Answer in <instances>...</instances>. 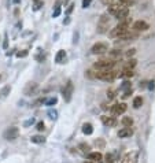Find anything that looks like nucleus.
<instances>
[{
	"instance_id": "obj_1",
	"label": "nucleus",
	"mask_w": 155,
	"mask_h": 163,
	"mask_svg": "<svg viewBox=\"0 0 155 163\" xmlns=\"http://www.w3.org/2000/svg\"><path fill=\"white\" fill-rule=\"evenodd\" d=\"M129 24H131V18H125V19H122V21H119V24L117 25L114 29L110 30L108 36H110L111 39H115V37L121 36L124 32H126V30L129 29Z\"/></svg>"
},
{
	"instance_id": "obj_2",
	"label": "nucleus",
	"mask_w": 155,
	"mask_h": 163,
	"mask_svg": "<svg viewBox=\"0 0 155 163\" xmlns=\"http://www.w3.org/2000/svg\"><path fill=\"white\" fill-rule=\"evenodd\" d=\"M114 65H115V62L113 59H102V60H98L93 67L96 70H110V69L114 67Z\"/></svg>"
},
{
	"instance_id": "obj_3",
	"label": "nucleus",
	"mask_w": 155,
	"mask_h": 163,
	"mask_svg": "<svg viewBox=\"0 0 155 163\" xmlns=\"http://www.w3.org/2000/svg\"><path fill=\"white\" fill-rule=\"evenodd\" d=\"M19 136V129L15 128V126H11V128H8L6 132L3 133V137L7 140V141H14L15 139H18Z\"/></svg>"
},
{
	"instance_id": "obj_4",
	"label": "nucleus",
	"mask_w": 155,
	"mask_h": 163,
	"mask_svg": "<svg viewBox=\"0 0 155 163\" xmlns=\"http://www.w3.org/2000/svg\"><path fill=\"white\" fill-rule=\"evenodd\" d=\"M73 91H74V86H73V82L72 81H67L65 85V88H63L62 91V95H63V99H65V101H70L72 100V95H73Z\"/></svg>"
},
{
	"instance_id": "obj_5",
	"label": "nucleus",
	"mask_w": 155,
	"mask_h": 163,
	"mask_svg": "<svg viewBox=\"0 0 155 163\" xmlns=\"http://www.w3.org/2000/svg\"><path fill=\"white\" fill-rule=\"evenodd\" d=\"M108 25H110V18L107 15H102L100 19H99V24H98V32L99 33H105L106 30L108 29Z\"/></svg>"
},
{
	"instance_id": "obj_6",
	"label": "nucleus",
	"mask_w": 155,
	"mask_h": 163,
	"mask_svg": "<svg viewBox=\"0 0 155 163\" xmlns=\"http://www.w3.org/2000/svg\"><path fill=\"white\" fill-rule=\"evenodd\" d=\"M91 51H92L93 55H102V53L107 52L108 48H107V44H105V43H98V44L93 45Z\"/></svg>"
},
{
	"instance_id": "obj_7",
	"label": "nucleus",
	"mask_w": 155,
	"mask_h": 163,
	"mask_svg": "<svg viewBox=\"0 0 155 163\" xmlns=\"http://www.w3.org/2000/svg\"><path fill=\"white\" fill-rule=\"evenodd\" d=\"M129 15V10L128 7H124V6H119L118 10H117L115 12H114V17L117 18V19H119V21H122V19H125V18H128Z\"/></svg>"
},
{
	"instance_id": "obj_8",
	"label": "nucleus",
	"mask_w": 155,
	"mask_h": 163,
	"mask_svg": "<svg viewBox=\"0 0 155 163\" xmlns=\"http://www.w3.org/2000/svg\"><path fill=\"white\" fill-rule=\"evenodd\" d=\"M139 160V154L137 152H128V154L124 155L121 163H137Z\"/></svg>"
},
{
	"instance_id": "obj_9",
	"label": "nucleus",
	"mask_w": 155,
	"mask_h": 163,
	"mask_svg": "<svg viewBox=\"0 0 155 163\" xmlns=\"http://www.w3.org/2000/svg\"><path fill=\"white\" fill-rule=\"evenodd\" d=\"M126 108H128V106H126L125 103H118V104H114V106L111 107V113H113L114 115H122L126 111Z\"/></svg>"
},
{
	"instance_id": "obj_10",
	"label": "nucleus",
	"mask_w": 155,
	"mask_h": 163,
	"mask_svg": "<svg viewBox=\"0 0 155 163\" xmlns=\"http://www.w3.org/2000/svg\"><path fill=\"white\" fill-rule=\"evenodd\" d=\"M37 89H39V85H37L36 82H29L26 86H25L24 93L26 96H32V95H34V93L37 92Z\"/></svg>"
},
{
	"instance_id": "obj_11",
	"label": "nucleus",
	"mask_w": 155,
	"mask_h": 163,
	"mask_svg": "<svg viewBox=\"0 0 155 163\" xmlns=\"http://www.w3.org/2000/svg\"><path fill=\"white\" fill-rule=\"evenodd\" d=\"M102 122L105 125L106 128H114L117 125V119L115 117H107V115H103L102 117Z\"/></svg>"
},
{
	"instance_id": "obj_12",
	"label": "nucleus",
	"mask_w": 155,
	"mask_h": 163,
	"mask_svg": "<svg viewBox=\"0 0 155 163\" xmlns=\"http://www.w3.org/2000/svg\"><path fill=\"white\" fill-rule=\"evenodd\" d=\"M133 29L136 30V32H146L147 29H150L148 24L144 21H136L133 24Z\"/></svg>"
},
{
	"instance_id": "obj_13",
	"label": "nucleus",
	"mask_w": 155,
	"mask_h": 163,
	"mask_svg": "<svg viewBox=\"0 0 155 163\" xmlns=\"http://www.w3.org/2000/svg\"><path fill=\"white\" fill-rule=\"evenodd\" d=\"M137 37L136 33H132L129 32V30H126V32H124L121 36H118L119 40H122V41H132V40H134Z\"/></svg>"
},
{
	"instance_id": "obj_14",
	"label": "nucleus",
	"mask_w": 155,
	"mask_h": 163,
	"mask_svg": "<svg viewBox=\"0 0 155 163\" xmlns=\"http://www.w3.org/2000/svg\"><path fill=\"white\" fill-rule=\"evenodd\" d=\"M132 134H133V130H132L131 128H122L121 130L118 132V137H121V139H126V137H131Z\"/></svg>"
},
{
	"instance_id": "obj_15",
	"label": "nucleus",
	"mask_w": 155,
	"mask_h": 163,
	"mask_svg": "<svg viewBox=\"0 0 155 163\" xmlns=\"http://www.w3.org/2000/svg\"><path fill=\"white\" fill-rule=\"evenodd\" d=\"M88 159L92 160V162H100L103 159L100 152H88Z\"/></svg>"
},
{
	"instance_id": "obj_16",
	"label": "nucleus",
	"mask_w": 155,
	"mask_h": 163,
	"mask_svg": "<svg viewBox=\"0 0 155 163\" xmlns=\"http://www.w3.org/2000/svg\"><path fill=\"white\" fill-rule=\"evenodd\" d=\"M66 59V51L65 50H59L57 53V56H55V62L57 63H63Z\"/></svg>"
},
{
	"instance_id": "obj_17",
	"label": "nucleus",
	"mask_w": 155,
	"mask_h": 163,
	"mask_svg": "<svg viewBox=\"0 0 155 163\" xmlns=\"http://www.w3.org/2000/svg\"><path fill=\"white\" fill-rule=\"evenodd\" d=\"M121 56H122V52H121L119 50H113V51H110V52H108V59L117 60V59H119Z\"/></svg>"
},
{
	"instance_id": "obj_18",
	"label": "nucleus",
	"mask_w": 155,
	"mask_h": 163,
	"mask_svg": "<svg viewBox=\"0 0 155 163\" xmlns=\"http://www.w3.org/2000/svg\"><path fill=\"white\" fill-rule=\"evenodd\" d=\"M82 133H84V134H87V136L92 134V133H93L92 125H91V123H84V126H82Z\"/></svg>"
},
{
	"instance_id": "obj_19",
	"label": "nucleus",
	"mask_w": 155,
	"mask_h": 163,
	"mask_svg": "<svg viewBox=\"0 0 155 163\" xmlns=\"http://www.w3.org/2000/svg\"><path fill=\"white\" fill-rule=\"evenodd\" d=\"M143 106V97L141 96H137V97L133 99V107L134 108H140Z\"/></svg>"
},
{
	"instance_id": "obj_20",
	"label": "nucleus",
	"mask_w": 155,
	"mask_h": 163,
	"mask_svg": "<svg viewBox=\"0 0 155 163\" xmlns=\"http://www.w3.org/2000/svg\"><path fill=\"white\" fill-rule=\"evenodd\" d=\"M30 141L34 142V144H43V142H45V137H43V136H33L32 139H30Z\"/></svg>"
},
{
	"instance_id": "obj_21",
	"label": "nucleus",
	"mask_w": 155,
	"mask_h": 163,
	"mask_svg": "<svg viewBox=\"0 0 155 163\" xmlns=\"http://www.w3.org/2000/svg\"><path fill=\"white\" fill-rule=\"evenodd\" d=\"M122 125L124 126H126V128H131L132 125H133V119H132L131 117H124L122 118Z\"/></svg>"
},
{
	"instance_id": "obj_22",
	"label": "nucleus",
	"mask_w": 155,
	"mask_h": 163,
	"mask_svg": "<svg viewBox=\"0 0 155 163\" xmlns=\"http://www.w3.org/2000/svg\"><path fill=\"white\" fill-rule=\"evenodd\" d=\"M43 0H34V4H33V10H34V11H39L40 8H41L43 7Z\"/></svg>"
},
{
	"instance_id": "obj_23",
	"label": "nucleus",
	"mask_w": 155,
	"mask_h": 163,
	"mask_svg": "<svg viewBox=\"0 0 155 163\" xmlns=\"http://www.w3.org/2000/svg\"><path fill=\"white\" fill-rule=\"evenodd\" d=\"M54 18H57V17H59L60 15V2H58L57 3V6H55V10H54Z\"/></svg>"
},
{
	"instance_id": "obj_24",
	"label": "nucleus",
	"mask_w": 155,
	"mask_h": 163,
	"mask_svg": "<svg viewBox=\"0 0 155 163\" xmlns=\"http://www.w3.org/2000/svg\"><path fill=\"white\" fill-rule=\"evenodd\" d=\"M133 70H132V69H125V70H124V74H121L122 75V77H133Z\"/></svg>"
},
{
	"instance_id": "obj_25",
	"label": "nucleus",
	"mask_w": 155,
	"mask_h": 163,
	"mask_svg": "<svg viewBox=\"0 0 155 163\" xmlns=\"http://www.w3.org/2000/svg\"><path fill=\"white\" fill-rule=\"evenodd\" d=\"M80 149L84 152V154H88L89 149H91V147L88 145V144H80Z\"/></svg>"
},
{
	"instance_id": "obj_26",
	"label": "nucleus",
	"mask_w": 155,
	"mask_h": 163,
	"mask_svg": "<svg viewBox=\"0 0 155 163\" xmlns=\"http://www.w3.org/2000/svg\"><path fill=\"white\" fill-rule=\"evenodd\" d=\"M57 101H58V99L54 96V97H50L48 100H45V104L47 106H54V104H57Z\"/></svg>"
},
{
	"instance_id": "obj_27",
	"label": "nucleus",
	"mask_w": 155,
	"mask_h": 163,
	"mask_svg": "<svg viewBox=\"0 0 155 163\" xmlns=\"http://www.w3.org/2000/svg\"><path fill=\"white\" fill-rule=\"evenodd\" d=\"M48 117H50L51 119H57V118H58L57 110H50V111H48Z\"/></svg>"
},
{
	"instance_id": "obj_28",
	"label": "nucleus",
	"mask_w": 155,
	"mask_h": 163,
	"mask_svg": "<svg viewBox=\"0 0 155 163\" xmlns=\"http://www.w3.org/2000/svg\"><path fill=\"white\" fill-rule=\"evenodd\" d=\"M10 91H11V86H4V88L2 89L0 95H2V96H7V95L10 93Z\"/></svg>"
},
{
	"instance_id": "obj_29",
	"label": "nucleus",
	"mask_w": 155,
	"mask_h": 163,
	"mask_svg": "<svg viewBox=\"0 0 155 163\" xmlns=\"http://www.w3.org/2000/svg\"><path fill=\"white\" fill-rule=\"evenodd\" d=\"M134 66H136V60H134V59H131V60H129V62L125 65V69H133Z\"/></svg>"
},
{
	"instance_id": "obj_30",
	"label": "nucleus",
	"mask_w": 155,
	"mask_h": 163,
	"mask_svg": "<svg viewBox=\"0 0 155 163\" xmlns=\"http://www.w3.org/2000/svg\"><path fill=\"white\" fill-rule=\"evenodd\" d=\"M17 56L18 58H26L27 56V51H18V52H17Z\"/></svg>"
},
{
	"instance_id": "obj_31",
	"label": "nucleus",
	"mask_w": 155,
	"mask_h": 163,
	"mask_svg": "<svg viewBox=\"0 0 155 163\" xmlns=\"http://www.w3.org/2000/svg\"><path fill=\"white\" fill-rule=\"evenodd\" d=\"M36 129L39 132H43L45 129V125H44V122H39V123H37V126H36Z\"/></svg>"
},
{
	"instance_id": "obj_32",
	"label": "nucleus",
	"mask_w": 155,
	"mask_h": 163,
	"mask_svg": "<svg viewBox=\"0 0 155 163\" xmlns=\"http://www.w3.org/2000/svg\"><path fill=\"white\" fill-rule=\"evenodd\" d=\"M3 48L4 50H7L8 48V36L4 34V41H3Z\"/></svg>"
},
{
	"instance_id": "obj_33",
	"label": "nucleus",
	"mask_w": 155,
	"mask_h": 163,
	"mask_svg": "<svg viewBox=\"0 0 155 163\" xmlns=\"http://www.w3.org/2000/svg\"><path fill=\"white\" fill-rule=\"evenodd\" d=\"M91 3H92V0H82V8H87V7H89Z\"/></svg>"
},
{
	"instance_id": "obj_34",
	"label": "nucleus",
	"mask_w": 155,
	"mask_h": 163,
	"mask_svg": "<svg viewBox=\"0 0 155 163\" xmlns=\"http://www.w3.org/2000/svg\"><path fill=\"white\" fill-rule=\"evenodd\" d=\"M121 89H132V88H131V82L125 81V82L122 84V86H121Z\"/></svg>"
},
{
	"instance_id": "obj_35",
	"label": "nucleus",
	"mask_w": 155,
	"mask_h": 163,
	"mask_svg": "<svg viewBox=\"0 0 155 163\" xmlns=\"http://www.w3.org/2000/svg\"><path fill=\"white\" fill-rule=\"evenodd\" d=\"M134 52H136V50H134V48H132V50H129L128 52H126V56H129V58H131V56H133V55H134Z\"/></svg>"
},
{
	"instance_id": "obj_36",
	"label": "nucleus",
	"mask_w": 155,
	"mask_h": 163,
	"mask_svg": "<svg viewBox=\"0 0 155 163\" xmlns=\"http://www.w3.org/2000/svg\"><path fill=\"white\" fill-rule=\"evenodd\" d=\"M102 3L106 4V6H110V4L114 3V0H102Z\"/></svg>"
},
{
	"instance_id": "obj_37",
	"label": "nucleus",
	"mask_w": 155,
	"mask_h": 163,
	"mask_svg": "<svg viewBox=\"0 0 155 163\" xmlns=\"http://www.w3.org/2000/svg\"><path fill=\"white\" fill-rule=\"evenodd\" d=\"M107 96H108V100L114 99V91H107Z\"/></svg>"
},
{
	"instance_id": "obj_38",
	"label": "nucleus",
	"mask_w": 155,
	"mask_h": 163,
	"mask_svg": "<svg viewBox=\"0 0 155 163\" xmlns=\"http://www.w3.org/2000/svg\"><path fill=\"white\" fill-rule=\"evenodd\" d=\"M33 122H34V119H29V121H26V122H25V128H27V126H29V125H32L33 123Z\"/></svg>"
},
{
	"instance_id": "obj_39",
	"label": "nucleus",
	"mask_w": 155,
	"mask_h": 163,
	"mask_svg": "<svg viewBox=\"0 0 155 163\" xmlns=\"http://www.w3.org/2000/svg\"><path fill=\"white\" fill-rule=\"evenodd\" d=\"M73 7H74V6H73V4H70V6H69V8H67V10H66V14H67V15H69V14H70V12H72V11H73Z\"/></svg>"
},
{
	"instance_id": "obj_40",
	"label": "nucleus",
	"mask_w": 155,
	"mask_h": 163,
	"mask_svg": "<svg viewBox=\"0 0 155 163\" xmlns=\"http://www.w3.org/2000/svg\"><path fill=\"white\" fill-rule=\"evenodd\" d=\"M63 24H65V25H69V24H70V18H66V19H65V21H63Z\"/></svg>"
},
{
	"instance_id": "obj_41",
	"label": "nucleus",
	"mask_w": 155,
	"mask_h": 163,
	"mask_svg": "<svg viewBox=\"0 0 155 163\" xmlns=\"http://www.w3.org/2000/svg\"><path fill=\"white\" fill-rule=\"evenodd\" d=\"M148 89H154V81H152V82H150V85H148Z\"/></svg>"
},
{
	"instance_id": "obj_42",
	"label": "nucleus",
	"mask_w": 155,
	"mask_h": 163,
	"mask_svg": "<svg viewBox=\"0 0 155 163\" xmlns=\"http://www.w3.org/2000/svg\"><path fill=\"white\" fill-rule=\"evenodd\" d=\"M21 3V0H14V4H19Z\"/></svg>"
},
{
	"instance_id": "obj_43",
	"label": "nucleus",
	"mask_w": 155,
	"mask_h": 163,
	"mask_svg": "<svg viewBox=\"0 0 155 163\" xmlns=\"http://www.w3.org/2000/svg\"><path fill=\"white\" fill-rule=\"evenodd\" d=\"M84 163H93V162H91V160H89V162H84Z\"/></svg>"
}]
</instances>
